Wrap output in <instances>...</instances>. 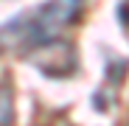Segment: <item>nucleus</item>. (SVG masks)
<instances>
[{"mask_svg":"<svg viewBox=\"0 0 129 126\" xmlns=\"http://www.w3.org/2000/svg\"><path fill=\"white\" fill-rule=\"evenodd\" d=\"M84 0H48L34 11L17 14L14 20H6L3 25V42H17V45L34 48L39 42L53 39L70 20L79 14Z\"/></svg>","mask_w":129,"mask_h":126,"instance_id":"obj_1","label":"nucleus"},{"mask_svg":"<svg viewBox=\"0 0 129 126\" xmlns=\"http://www.w3.org/2000/svg\"><path fill=\"white\" fill-rule=\"evenodd\" d=\"M28 62H34L45 76H53V78H68L79 70V59H76L73 48L68 42H59L56 36L34 45L28 53Z\"/></svg>","mask_w":129,"mask_h":126,"instance_id":"obj_2","label":"nucleus"},{"mask_svg":"<svg viewBox=\"0 0 129 126\" xmlns=\"http://www.w3.org/2000/svg\"><path fill=\"white\" fill-rule=\"evenodd\" d=\"M11 115H9V90L3 87V126H9Z\"/></svg>","mask_w":129,"mask_h":126,"instance_id":"obj_3","label":"nucleus"}]
</instances>
